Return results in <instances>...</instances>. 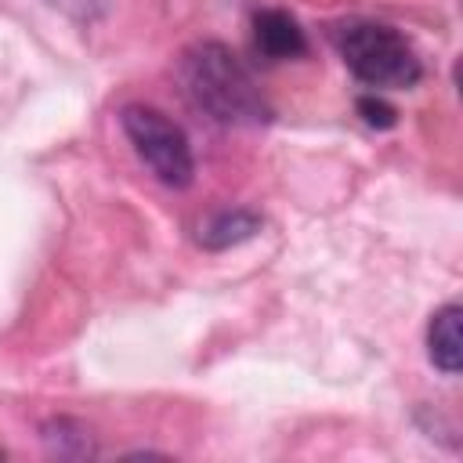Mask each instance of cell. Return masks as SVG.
I'll return each mask as SVG.
<instances>
[{
    "instance_id": "cell-1",
    "label": "cell",
    "mask_w": 463,
    "mask_h": 463,
    "mask_svg": "<svg viewBox=\"0 0 463 463\" xmlns=\"http://www.w3.org/2000/svg\"><path fill=\"white\" fill-rule=\"evenodd\" d=\"M177 76L188 98L224 127H260L271 119V109L246 65L217 40L192 43L177 61Z\"/></svg>"
},
{
    "instance_id": "cell-2",
    "label": "cell",
    "mask_w": 463,
    "mask_h": 463,
    "mask_svg": "<svg viewBox=\"0 0 463 463\" xmlns=\"http://www.w3.org/2000/svg\"><path fill=\"white\" fill-rule=\"evenodd\" d=\"M336 47H340V58L351 69V76L362 80L365 87L405 90L423 72L412 43L398 29L380 25V22H347L336 33Z\"/></svg>"
},
{
    "instance_id": "cell-3",
    "label": "cell",
    "mask_w": 463,
    "mask_h": 463,
    "mask_svg": "<svg viewBox=\"0 0 463 463\" xmlns=\"http://www.w3.org/2000/svg\"><path fill=\"white\" fill-rule=\"evenodd\" d=\"M119 123H123V134L130 137L134 152L148 163V170L170 184V188H188L192 177H195V159H192V145H188V134L166 119L159 109H148V105H127L119 112Z\"/></svg>"
},
{
    "instance_id": "cell-4",
    "label": "cell",
    "mask_w": 463,
    "mask_h": 463,
    "mask_svg": "<svg viewBox=\"0 0 463 463\" xmlns=\"http://www.w3.org/2000/svg\"><path fill=\"white\" fill-rule=\"evenodd\" d=\"M253 40H257V51L268 54V58H275V61L300 58L307 51V40H304L300 22L289 11H279V7L257 11V18H253Z\"/></svg>"
},
{
    "instance_id": "cell-5",
    "label": "cell",
    "mask_w": 463,
    "mask_h": 463,
    "mask_svg": "<svg viewBox=\"0 0 463 463\" xmlns=\"http://www.w3.org/2000/svg\"><path fill=\"white\" fill-rule=\"evenodd\" d=\"M463 307L459 304H445L430 315V326H427V351H430V362L445 373V376H456L459 365H463Z\"/></svg>"
},
{
    "instance_id": "cell-6",
    "label": "cell",
    "mask_w": 463,
    "mask_h": 463,
    "mask_svg": "<svg viewBox=\"0 0 463 463\" xmlns=\"http://www.w3.org/2000/svg\"><path fill=\"white\" fill-rule=\"evenodd\" d=\"M257 232H260V217L257 213H250V210H221L199 228V242L206 250H228V246H239V242L253 239Z\"/></svg>"
},
{
    "instance_id": "cell-7",
    "label": "cell",
    "mask_w": 463,
    "mask_h": 463,
    "mask_svg": "<svg viewBox=\"0 0 463 463\" xmlns=\"http://www.w3.org/2000/svg\"><path fill=\"white\" fill-rule=\"evenodd\" d=\"M40 441L51 456H61V459H83V456H94V438L90 430L80 423V420H69V416H54L40 427Z\"/></svg>"
},
{
    "instance_id": "cell-8",
    "label": "cell",
    "mask_w": 463,
    "mask_h": 463,
    "mask_svg": "<svg viewBox=\"0 0 463 463\" xmlns=\"http://www.w3.org/2000/svg\"><path fill=\"white\" fill-rule=\"evenodd\" d=\"M358 116H362L369 127H376V130H387V127H394V119H398L394 105H387L380 94H362V98H358Z\"/></svg>"
}]
</instances>
